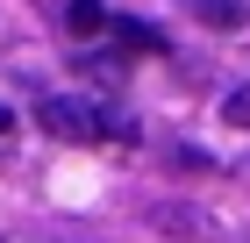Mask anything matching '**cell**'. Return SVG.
<instances>
[{"label": "cell", "instance_id": "3957f363", "mask_svg": "<svg viewBox=\"0 0 250 243\" xmlns=\"http://www.w3.org/2000/svg\"><path fill=\"white\" fill-rule=\"evenodd\" d=\"M64 22H72V36H100V29H107V7H100V0H72V7H64Z\"/></svg>", "mask_w": 250, "mask_h": 243}, {"label": "cell", "instance_id": "7a4b0ae2", "mask_svg": "<svg viewBox=\"0 0 250 243\" xmlns=\"http://www.w3.org/2000/svg\"><path fill=\"white\" fill-rule=\"evenodd\" d=\"M186 7H193L200 22H214V29H243V15H250L243 0H186Z\"/></svg>", "mask_w": 250, "mask_h": 243}, {"label": "cell", "instance_id": "5b68a950", "mask_svg": "<svg viewBox=\"0 0 250 243\" xmlns=\"http://www.w3.org/2000/svg\"><path fill=\"white\" fill-rule=\"evenodd\" d=\"M222 114H229V129H250V86H236V93L222 100Z\"/></svg>", "mask_w": 250, "mask_h": 243}, {"label": "cell", "instance_id": "277c9868", "mask_svg": "<svg viewBox=\"0 0 250 243\" xmlns=\"http://www.w3.org/2000/svg\"><path fill=\"white\" fill-rule=\"evenodd\" d=\"M107 29H115V36L129 43V50H165V36H157L150 22H107Z\"/></svg>", "mask_w": 250, "mask_h": 243}, {"label": "cell", "instance_id": "6da1fadb", "mask_svg": "<svg viewBox=\"0 0 250 243\" xmlns=\"http://www.w3.org/2000/svg\"><path fill=\"white\" fill-rule=\"evenodd\" d=\"M36 129L64 136V143H100V136H129L122 114H100L86 93H43L36 100Z\"/></svg>", "mask_w": 250, "mask_h": 243}, {"label": "cell", "instance_id": "8992f818", "mask_svg": "<svg viewBox=\"0 0 250 243\" xmlns=\"http://www.w3.org/2000/svg\"><path fill=\"white\" fill-rule=\"evenodd\" d=\"M7 136H15V114H7V108H0V150H7Z\"/></svg>", "mask_w": 250, "mask_h": 243}]
</instances>
